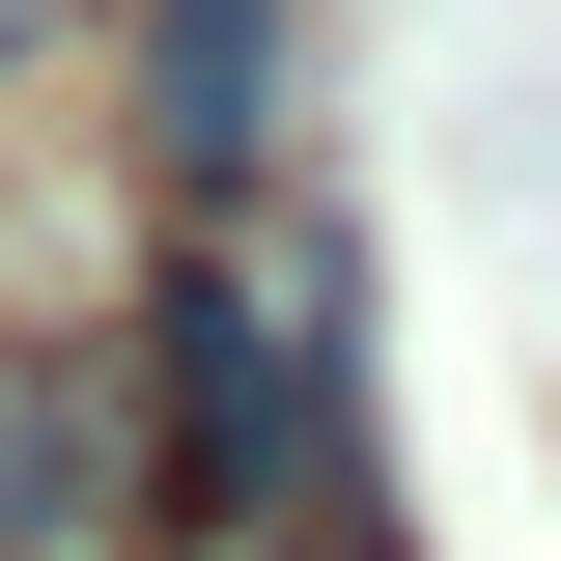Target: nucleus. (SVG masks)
I'll return each mask as SVG.
<instances>
[{
	"mask_svg": "<svg viewBox=\"0 0 561 561\" xmlns=\"http://www.w3.org/2000/svg\"><path fill=\"white\" fill-rule=\"evenodd\" d=\"M365 478V253L337 225H140V505L337 534Z\"/></svg>",
	"mask_w": 561,
	"mask_h": 561,
	"instance_id": "obj_1",
	"label": "nucleus"
},
{
	"mask_svg": "<svg viewBox=\"0 0 561 561\" xmlns=\"http://www.w3.org/2000/svg\"><path fill=\"white\" fill-rule=\"evenodd\" d=\"M140 505V365L113 337H0V561H84Z\"/></svg>",
	"mask_w": 561,
	"mask_h": 561,
	"instance_id": "obj_2",
	"label": "nucleus"
},
{
	"mask_svg": "<svg viewBox=\"0 0 561 561\" xmlns=\"http://www.w3.org/2000/svg\"><path fill=\"white\" fill-rule=\"evenodd\" d=\"M253 140H280V0H140V169H169V225H253Z\"/></svg>",
	"mask_w": 561,
	"mask_h": 561,
	"instance_id": "obj_3",
	"label": "nucleus"
},
{
	"mask_svg": "<svg viewBox=\"0 0 561 561\" xmlns=\"http://www.w3.org/2000/svg\"><path fill=\"white\" fill-rule=\"evenodd\" d=\"M57 28H84V0H0V84H28V57H57Z\"/></svg>",
	"mask_w": 561,
	"mask_h": 561,
	"instance_id": "obj_4",
	"label": "nucleus"
},
{
	"mask_svg": "<svg viewBox=\"0 0 561 561\" xmlns=\"http://www.w3.org/2000/svg\"><path fill=\"white\" fill-rule=\"evenodd\" d=\"M169 561H337V534H169Z\"/></svg>",
	"mask_w": 561,
	"mask_h": 561,
	"instance_id": "obj_5",
	"label": "nucleus"
}]
</instances>
